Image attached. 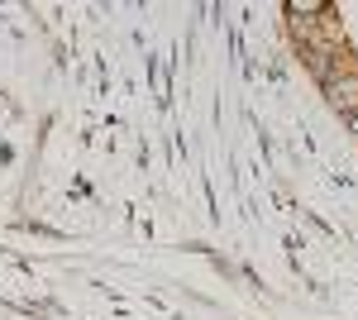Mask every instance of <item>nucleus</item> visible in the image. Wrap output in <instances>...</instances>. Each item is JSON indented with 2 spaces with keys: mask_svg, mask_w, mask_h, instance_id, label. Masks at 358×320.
Returning <instances> with one entry per match:
<instances>
[{
  "mask_svg": "<svg viewBox=\"0 0 358 320\" xmlns=\"http://www.w3.org/2000/svg\"><path fill=\"white\" fill-rule=\"evenodd\" d=\"M325 96H330L334 110L358 115V72H334V77L325 81Z\"/></svg>",
  "mask_w": 358,
  "mask_h": 320,
  "instance_id": "f257e3e1",
  "label": "nucleus"
},
{
  "mask_svg": "<svg viewBox=\"0 0 358 320\" xmlns=\"http://www.w3.org/2000/svg\"><path fill=\"white\" fill-rule=\"evenodd\" d=\"M330 48H310V53H306V62H310V72H315V77L320 81H330L334 77V62H330Z\"/></svg>",
  "mask_w": 358,
  "mask_h": 320,
  "instance_id": "f03ea898",
  "label": "nucleus"
},
{
  "mask_svg": "<svg viewBox=\"0 0 358 320\" xmlns=\"http://www.w3.org/2000/svg\"><path fill=\"white\" fill-rule=\"evenodd\" d=\"M287 10H292V15H296V20H315V15H334L330 5H320V0H292V5H287Z\"/></svg>",
  "mask_w": 358,
  "mask_h": 320,
  "instance_id": "7ed1b4c3",
  "label": "nucleus"
},
{
  "mask_svg": "<svg viewBox=\"0 0 358 320\" xmlns=\"http://www.w3.org/2000/svg\"><path fill=\"white\" fill-rule=\"evenodd\" d=\"M349 125H354V134H358V115H349Z\"/></svg>",
  "mask_w": 358,
  "mask_h": 320,
  "instance_id": "20e7f679",
  "label": "nucleus"
}]
</instances>
